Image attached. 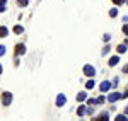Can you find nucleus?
I'll return each mask as SVG.
<instances>
[{"mask_svg":"<svg viewBox=\"0 0 128 121\" xmlns=\"http://www.w3.org/2000/svg\"><path fill=\"white\" fill-rule=\"evenodd\" d=\"M2 102H4L5 106H9L10 102H12V94H10V92H4V94H2Z\"/></svg>","mask_w":128,"mask_h":121,"instance_id":"1","label":"nucleus"},{"mask_svg":"<svg viewBox=\"0 0 128 121\" xmlns=\"http://www.w3.org/2000/svg\"><path fill=\"white\" fill-rule=\"evenodd\" d=\"M84 73H86L87 77H94V75H96V70H94L90 65H86V67H84Z\"/></svg>","mask_w":128,"mask_h":121,"instance_id":"2","label":"nucleus"},{"mask_svg":"<svg viewBox=\"0 0 128 121\" xmlns=\"http://www.w3.org/2000/svg\"><path fill=\"white\" fill-rule=\"evenodd\" d=\"M120 97H123L120 92H113V94H109V96H108V101L109 102H114V101H118Z\"/></svg>","mask_w":128,"mask_h":121,"instance_id":"3","label":"nucleus"},{"mask_svg":"<svg viewBox=\"0 0 128 121\" xmlns=\"http://www.w3.org/2000/svg\"><path fill=\"white\" fill-rule=\"evenodd\" d=\"M24 53H26V46L24 44H17L16 46V55L19 56V55H24Z\"/></svg>","mask_w":128,"mask_h":121,"instance_id":"4","label":"nucleus"},{"mask_svg":"<svg viewBox=\"0 0 128 121\" xmlns=\"http://www.w3.org/2000/svg\"><path fill=\"white\" fill-rule=\"evenodd\" d=\"M65 101H67V99H65V96H63V94H60L58 97H56V106H60V108H62V106H65Z\"/></svg>","mask_w":128,"mask_h":121,"instance_id":"5","label":"nucleus"},{"mask_svg":"<svg viewBox=\"0 0 128 121\" xmlns=\"http://www.w3.org/2000/svg\"><path fill=\"white\" fill-rule=\"evenodd\" d=\"M109 87H111V84H109V82H101V85H99L101 92H106V91H109Z\"/></svg>","mask_w":128,"mask_h":121,"instance_id":"6","label":"nucleus"},{"mask_svg":"<svg viewBox=\"0 0 128 121\" xmlns=\"http://www.w3.org/2000/svg\"><path fill=\"white\" fill-rule=\"evenodd\" d=\"M118 61H120V56H111V58H109V67L118 65Z\"/></svg>","mask_w":128,"mask_h":121,"instance_id":"7","label":"nucleus"},{"mask_svg":"<svg viewBox=\"0 0 128 121\" xmlns=\"http://www.w3.org/2000/svg\"><path fill=\"white\" fill-rule=\"evenodd\" d=\"M7 34H9V29L5 26H0V38H5Z\"/></svg>","mask_w":128,"mask_h":121,"instance_id":"8","label":"nucleus"},{"mask_svg":"<svg viewBox=\"0 0 128 121\" xmlns=\"http://www.w3.org/2000/svg\"><path fill=\"white\" fill-rule=\"evenodd\" d=\"M86 113H87V108H86V106H80L79 109H77V114H79V116H84Z\"/></svg>","mask_w":128,"mask_h":121,"instance_id":"9","label":"nucleus"},{"mask_svg":"<svg viewBox=\"0 0 128 121\" xmlns=\"http://www.w3.org/2000/svg\"><path fill=\"white\" fill-rule=\"evenodd\" d=\"M86 97H87V92H80L79 96H77V101H84Z\"/></svg>","mask_w":128,"mask_h":121,"instance_id":"10","label":"nucleus"},{"mask_svg":"<svg viewBox=\"0 0 128 121\" xmlns=\"http://www.w3.org/2000/svg\"><path fill=\"white\" fill-rule=\"evenodd\" d=\"M116 50H118V53H125V51H126V44H120Z\"/></svg>","mask_w":128,"mask_h":121,"instance_id":"11","label":"nucleus"},{"mask_svg":"<svg viewBox=\"0 0 128 121\" xmlns=\"http://www.w3.org/2000/svg\"><path fill=\"white\" fill-rule=\"evenodd\" d=\"M22 26H14V32H16V34H20V32H22Z\"/></svg>","mask_w":128,"mask_h":121,"instance_id":"12","label":"nucleus"},{"mask_svg":"<svg viewBox=\"0 0 128 121\" xmlns=\"http://www.w3.org/2000/svg\"><path fill=\"white\" fill-rule=\"evenodd\" d=\"M109 15H111V17H116V15H118V10H116V9H111V10H109Z\"/></svg>","mask_w":128,"mask_h":121,"instance_id":"13","label":"nucleus"},{"mask_svg":"<svg viewBox=\"0 0 128 121\" xmlns=\"http://www.w3.org/2000/svg\"><path fill=\"white\" fill-rule=\"evenodd\" d=\"M98 120H102V121H106V120H108V113H102V114L99 116Z\"/></svg>","mask_w":128,"mask_h":121,"instance_id":"14","label":"nucleus"},{"mask_svg":"<svg viewBox=\"0 0 128 121\" xmlns=\"http://www.w3.org/2000/svg\"><path fill=\"white\" fill-rule=\"evenodd\" d=\"M17 3H19L20 7H26L28 5V0H17Z\"/></svg>","mask_w":128,"mask_h":121,"instance_id":"15","label":"nucleus"},{"mask_svg":"<svg viewBox=\"0 0 128 121\" xmlns=\"http://www.w3.org/2000/svg\"><path fill=\"white\" fill-rule=\"evenodd\" d=\"M125 120H128V118H126V116H123V114L116 116V121H125Z\"/></svg>","mask_w":128,"mask_h":121,"instance_id":"16","label":"nucleus"},{"mask_svg":"<svg viewBox=\"0 0 128 121\" xmlns=\"http://www.w3.org/2000/svg\"><path fill=\"white\" fill-rule=\"evenodd\" d=\"M86 87H87V89H92V87H94V82H92V80H89L87 84H86Z\"/></svg>","mask_w":128,"mask_h":121,"instance_id":"17","label":"nucleus"},{"mask_svg":"<svg viewBox=\"0 0 128 121\" xmlns=\"http://www.w3.org/2000/svg\"><path fill=\"white\" fill-rule=\"evenodd\" d=\"M106 101V99H104V97H102V96H101V97H98V99H96V102H98V104H102V102Z\"/></svg>","mask_w":128,"mask_h":121,"instance_id":"18","label":"nucleus"},{"mask_svg":"<svg viewBox=\"0 0 128 121\" xmlns=\"http://www.w3.org/2000/svg\"><path fill=\"white\" fill-rule=\"evenodd\" d=\"M109 50H111L109 46H104V50H102V55H106V53H109Z\"/></svg>","mask_w":128,"mask_h":121,"instance_id":"19","label":"nucleus"},{"mask_svg":"<svg viewBox=\"0 0 128 121\" xmlns=\"http://www.w3.org/2000/svg\"><path fill=\"white\" fill-rule=\"evenodd\" d=\"M123 32L128 36V24H125V26H123Z\"/></svg>","mask_w":128,"mask_h":121,"instance_id":"20","label":"nucleus"},{"mask_svg":"<svg viewBox=\"0 0 128 121\" xmlns=\"http://www.w3.org/2000/svg\"><path fill=\"white\" fill-rule=\"evenodd\" d=\"M5 55V46H0V56Z\"/></svg>","mask_w":128,"mask_h":121,"instance_id":"21","label":"nucleus"},{"mask_svg":"<svg viewBox=\"0 0 128 121\" xmlns=\"http://www.w3.org/2000/svg\"><path fill=\"white\" fill-rule=\"evenodd\" d=\"M89 104H90V106H94V104H98V102H96V99H89Z\"/></svg>","mask_w":128,"mask_h":121,"instance_id":"22","label":"nucleus"},{"mask_svg":"<svg viewBox=\"0 0 128 121\" xmlns=\"http://www.w3.org/2000/svg\"><path fill=\"white\" fill-rule=\"evenodd\" d=\"M113 2H114V3H116V5H121V3H123V2H125V0H113Z\"/></svg>","mask_w":128,"mask_h":121,"instance_id":"23","label":"nucleus"},{"mask_svg":"<svg viewBox=\"0 0 128 121\" xmlns=\"http://www.w3.org/2000/svg\"><path fill=\"white\" fill-rule=\"evenodd\" d=\"M109 38H111L109 34H104V38H102V39H104V41H106V43H108V41H109Z\"/></svg>","mask_w":128,"mask_h":121,"instance_id":"24","label":"nucleus"},{"mask_svg":"<svg viewBox=\"0 0 128 121\" xmlns=\"http://www.w3.org/2000/svg\"><path fill=\"white\" fill-rule=\"evenodd\" d=\"M5 10V7H4V2H0V12H4Z\"/></svg>","mask_w":128,"mask_h":121,"instance_id":"25","label":"nucleus"},{"mask_svg":"<svg viewBox=\"0 0 128 121\" xmlns=\"http://www.w3.org/2000/svg\"><path fill=\"white\" fill-rule=\"evenodd\" d=\"M123 72H125V73H128V65H126V67H123Z\"/></svg>","mask_w":128,"mask_h":121,"instance_id":"26","label":"nucleus"},{"mask_svg":"<svg viewBox=\"0 0 128 121\" xmlns=\"http://www.w3.org/2000/svg\"><path fill=\"white\" fill-rule=\"evenodd\" d=\"M123 97H128V89H126V92H125V94H123Z\"/></svg>","mask_w":128,"mask_h":121,"instance_id":"27","label":"nucleus"},{"mask_svg":"<svg viewBox=\"0 0 128 121\" xmlns=\"http://www.w3.org/2000/svg\"><path fill=\"white\" fill-rule=\"evenodd\" d=\"M2 70H4V68H2V65H0V73H2Z\"/></svg>","mask_w":128,"mask_h":121,"instance_id":"28","label":"nucleus"},{"mask_svg":"<svg viewBox=\"0 0 128 121\" xmlns=\"http://www.w3.org/2000/svg\"><path fill=\"white\" fill-rule=\"evenodd\" d=\"M0 2H4V3H5V2H7V0H0Z\"/></svg>","mask_w":128,"mask_h":121,"instance_id":"29","label":"nucleus"},{"mask_svg":"<svg viewBox=\"0 0 128 121\" xmlns=\"http://www.w3.org/2000/svg\"><path fill=\"white\" fill-rule=\"evenodd\" d=\"M126 2H128V0H126Z\"/></svg>","mask_w":128,"mask_h":121,"instance_id":"30","label":"nucleus"}]
</instances>
